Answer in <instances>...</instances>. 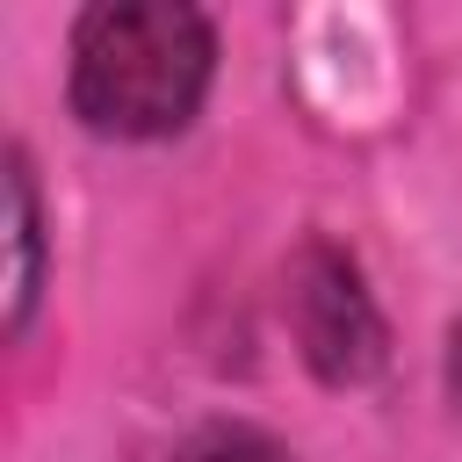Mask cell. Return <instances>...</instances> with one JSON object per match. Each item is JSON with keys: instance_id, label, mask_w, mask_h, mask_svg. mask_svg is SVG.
<instances>
[{"instance_id": "1", "label": "cell", "mask_w": 462, "mask_h": 462, "mask_svg": "<svg viewBox=\"0 0 462 462\" xmlns=\"http://www.w3.org/2000/svg\"><path fill=\"white\" fill-rule=\"evenodd\" d=\"M209 22L180 0L94 7L72 36V108L101 137H166L209 87Z\"/></svg>"}, {"instance_id": "2", "label": "cell", "mask_w": 462, "mask_h": 462, "mask_svg": "<svg viewBox=\"0 0 462 462\" xmlns=\"http://www.w3.org/2000/svg\"><path fill=\"white\" fill-rule=\"evenodd\" d=\"M289 325L303 339V361L325 383H368L383 368V318L354 274V260H339L332 245H310L289 274Z\"/></svg>"}, {"instance_id": "3", "label": "cell", "mask_w": 462, "mask_h": 462, "mask_svg": "<svg viewBox=\"0 0 462 462\" xmlns=\"http://www.w3.org/2000/svg\"><path fill=\"white\" fill-rule=\"evenodd\" d=\"M7 238H14V282H7V332L29 325V296H36V188L29 166L7 159Z\"/></svg>"}, {"instance_id": "4", "label": "cell", "mask_w": 462, "mask_h": 462, "mask_svg": "<svg viewBox=\"0 0 462 462\" xmlns=\"http://www.w3.org/2000/svg\"><path fill=\"white\" fill-rule=\"evenodd\" d=\"M166 462H289L267 433H253V426H202V433H188Z\"/></svg>"}, {"instance_id": "5", "label": "cell", "mask_w": 462, "mask_h": 462, "mask_svg": "<svg viewBox=\"0 0 462 462\" xmlns=\"http://www.w3.org/2000/svg\"><path fill=\"white\" fill-rule=\"evenodd\" d=\"M448 390H455V397H462V325H455V332H448Z\"/></svg>"}]
</instances>
